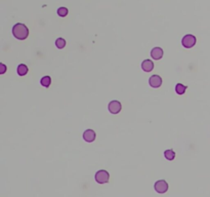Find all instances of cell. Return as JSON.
Returning <instances> with one entry per match:
<instances>
[{"instance_id":"9a60e30c","label":"cell","mask_w":210,"mask_h":197,"mask_svg":"<svg viewBox=\"0 0 210 197\" xmlns=\"http://www.w3.org/2000/svg\"><path fill=\"white\" fill-rule=\"evenodd\" d=\"M58 15L62 18L66 17V15H68V8H66V7H60V8L58 9Z\"/></svg>"},{"instance_id":"5b68a950","label":"cell","mask_w":210,"mask_h":197,"mask_svg":"<svg viewBox=\"0 0 210 197\" xmlns=\"http://www.w3.org/2000/svg\"><path fill=\"white\" fill-rule=\"evenodd\" d=\"M108 109H109V111L112 113V114H118L121 109H122V105H121L120 102L118 101H112L110 102L109 106H108Z\"/></svg>"},{"instance_id":"4fadbf2b","label":"cell","mask_w":210,"mask_h":197,"mask_svg":"<svg viewBox=\"0 0 210 197\" xmlns=\"http://www.w3.org/2000/svg\"><path fill=\"white\" fill-rule=\"evenodd\" d=\"M185 90H187V86H185L184 84H182V83H177L176 86H175V91L176 93L178 94H184L185 93Z\"/></svg>"},{"instance_id":"5bb4252c","label":"cell","mask_w":210,"mask_h":197,"mask_svg":"<svg viewBox=\"0 0 210 197\" xmlns=\"http://www.w3.org/2000/svg\"><path fill=\"white\" fill-rule=\"evenodd\" d=\"M55 45L58 48L62 49V48H64L65 46H66V40H65L64 38H58L55 40Z\"/></svg>"},{"instance_id":"52a82bcc","label":"cell","mask_w":210,"mask_h":197,"mask_svg":"<svg viewBox=\"0 0 210 197\" xmlns=\"http://www.w3.org/2000/svg\"><path fill=\"white\" fill-rule=\"evenodd\" d=\"M83 139L85 140L87 143H91L95 140V133L92 129H86L83 134Z\"/></svg>"},{"instance_id":"ba28073f","label":"cell","mask_w":210,"mask_h":197,"mask_svg":"<svg viewBox=\"0 0 210 197\" xmlns=\"http://www.w3.org/2000/svg\"><path fill=\"white\" fill-rule=\"evenodd\" d=\"M151 56L154 60H160L163 56V49L161 47H154L151 52Z\"/></svg>"},{"instance_id":"7c38bea8","label":"cell","mask_w":210,"mask_h":197,"mask_svg":"<svg viewBox=\"0 0 210 197\" xmlns=\"http://www.w3.org/2000/svg\"><path fill=\"white\" fill-rule=\"evenodd\" d=\"M40 83H41V85L44 86V87H48V86L50 85V83H52V78L49 76L42 77L41 80H40Z\"/></svg>"},{"instance_id":"277c9868","label":"cell","mask_w":210,"mask_h":197,"mask_svg":"<svg viewBox=\"0 0 210 197\" xmlns=\"http://www.w3.org/2000/svg\"><path fill=\"white\" fill-rule=\"evenodd\" d=\"M156 192L160 193V194H163L165 193L166 191L168 190V184L166 181L164 180H160V181H157V182L155 183V186H154Z\"/></svg>"},{"instance_id":"30bf717a","label":"cell","mask_w":210,"mask_h":197,"mask_svg":"<svg viewBox=\"0 0 210 197\" xmlns=\"http://www.w3.org/2000/svg\"><path fill=\"white\" fill-rule=\"evenodd\" d=\"M17 71L20 76H25L27 73H28V67H27L25 64H21V65H18Z\"/></svg>"},{"instance_id":"8992f818","label":"cell","mask_w":210,"mask_h":197,"mask_svg":"<svg viewBox=\"0 0 210 197\" xmlns=\"http://www.w3.org/2000/svg\"><path fill=\"white\" fill-rule=\"evenodd\" d=\"M149 83H150V85L154 88L160 87L161 84H162V78L159 76V75H153V76L150 77Z\"/></svg>"},{"instance_id":"2e32d148","label":"cell","mask_w":210,"mask_h":197,"mask_svg":"<svg viewBox=\"0 0 210 197\" xmlns=\"http://www.w3.org/2000/svg\"><path fill=\"white\" fill-rule=\"evenodd\" d=\"M0 67H1V70H0V74H4L5 71H6V66L4 64H0Z\"/></svg>"},{"instance_id":"7a4b0ae2","label":"cell","mask_w":210,"mask_h":197,"mask_svg":"<svg viewBox=\"0 0 210 197\" xmlns=\"http://www.w3.org/2000/svg\"><path fill=\"white\" fill-rule=\"evenodd\" d=\"M197 42V39L194 35H191V34H188L185 35L184 38L182 39V46L185 47V48H192L194 45L196 44Z\"/></svg>"},{"instance_id":"9c48e42d","label":"cell","mask_w":210,"mask_h":197,"mask_svg":"<svg viewBox=\"0 0 210 197\" xmlns=\"http://www.w3.org/2000/svg\"><path fill=\"white\" fill-rule=\"evenodd\" d=\"M142 68L145 72H151L154 69V63L151 60H145L142 63Z\"/></svg>"},{"instance_id":"3957f363","label":"cell","mask_w":210,"mask_h":197,"mask_svg":"<svg viewBox=\"0 0 210 197\" xmlns=\"http://www.w3.org/2000/svg\"><path fill=\"white\" fill-rule=\"evenodd\" d=\"M109 172L105 169H102V171H98L95 174V181L98 183V184H106V183L109 182Z\"/></svg>"},{"instance_id":"6da1fadb","label":"cell","mask_w":210,"mask_h":197,"mask_svg":"<svg viewBox=\"0 0 210 197\" xmlns=\"http://www.w3.org/2000/svg\"><path fill=\"white\" fill-rule=\"evenodd\" d=\"M12 34L17 39L25 40L27 37H28V35H29V30H28V28H27L26 25L21 24V23H18V24H15V25L13 26Z\"/></svg>"},{"instance_id":"8fae6325","label":"cell","mask_w":210,"mask_h":197,"mask_svg":"<svg viewBox=\"0 0 210 197\" xmlns=\"http://www.w3.org/2000/svg\"><path fill=\"white\" fill-rule=\"evenodd\" d=\"M164 156H165V158L167 159V160H173V159L175 158V153H174L173 150L169 149L164 152Z\"/></svg>"}]
</instances>
